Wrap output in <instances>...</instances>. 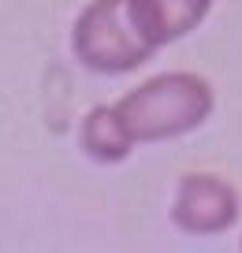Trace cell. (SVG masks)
<instances>
[{"label":"cell","mask_w":242,"mask_h":253,"mask_svg":"<svg viewBox=\"0 0 242 253\" xmlns=\"http://www.w3.org/2000/svg\"><path fill=\"white\" fill-rule=\"evenodd\" d=\"M212 4L216 0H127V11H131L138 34L145 38V45L164 48L187 38L190 30H197L209 19Z\"/></svg>","instance_id":"277c9868"},{"label":"cell","mask_w":242,"mask_h":253,"mask_svg":"<svg viewBox=\"0 0 242 253\" xmlns=\"http://www.w3.org/2000/svg\"><path fill=\"white\" fill-rule=\"evenodd\" d=\"M116 108L138 145H160L179 142L209 123L216 93L209 79L194 71H164L127 89L116 101Z\"/></svg>","instance_id":"6da1fadb"},{"label":"cell","mask_w":242,"mask_h":253,"mask_svg":"<svg viewBox=\"0 0 242 253\" xmlns=\"http://www.w3.org/2000/svg\"><path fill=\"white\" fill-rule=\"evenodd\" d=\"M134 134L127 130L123 116H119L116 104H94V108L82 116L78 123V149L86 153L94 164H123L134 153Z\"/></svg>","instance_id":"5b68a950"},{"label":"cell","mask_w":242,"mask_h":253,"mask_svg":"<svg viewBox=\"0 0 242 253\" xmlns=\"http://www.w3.org/2000/svg\"><path fill=\"white\" fill-rule=\"evenodd\" d=\"M242 216L239 190L212 171H187L175 182L172 223L183 235H220Z\"/></svg>","instance_id":"3957f363"},{"label":"cell","mask_w":242,"mask_h":253,"mask_svg":"<svg viewBox=\"0 0 242 253\" xmlns=\"http://www.w3.org/2000/svg\"><path fill=\"white\" fill-rule=\"evenodd\" d=\"M71 52L86 71L119 79L149 63L156 48L138 34L127 0H90L71 26Z\"/></svg>","instance_id":"7a4b0ae2"}]
</instances>
